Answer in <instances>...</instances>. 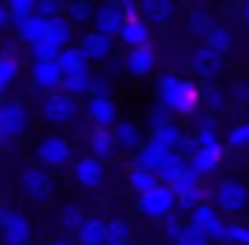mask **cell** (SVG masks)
Wrapping results in <instances>:
<instances>
[{"instance_id": "cell-1", "label": "cell", "mask_w": 249, "mask_h": 245, "mask_svg": "<svg viewBox=\"0 0 249 245\" xmlns=\"http://www.w3.org/2000/svg\"><path fill=\"white\" fill-rule=\"evenodd\" d=\"M198 102H201V89L185 77L176 73H163L157 80V105H163L173 115H195Z\"/></svg>"}, {"instance_id": "cell-2", "label": "cell", "mask_w": 249, "mask_h": 245, "mask_svg": "<svg viewBox=\"0 0 249 245\" xmlns=\"http://www.w3.org/2000/svg\"><path fill=\"white\" fill-rule=\"evenodd\" d=\"M220 159H224V144H220L217 134H208V131H195V137H192V153H189V175H195L198 181L211 175L214 169L220 166Z\"/></svg>"}, {"instance_id": "cell-3", "label": "cell", "mask_w": 249, "mask_h": 245, "mask_svg": "<svg viewBox=\"0 0 249 245\" xmlns=\"http://www.w3.org/2000/svg\"><path fill=\"white\" fill-rule=\"evenodd\" d=\"M36 159H38V166L42 169H61L67 166L73 159V150H71V140L61 137V134H45V137H38L36 144Z\"/></svg>"}, {"instance_id": "cell-4", "label": "cell", "mask_w": 249, "mask_h": 245, "mask_svg": "<svg viewBox=\"0 0 249 245\" xmlns=\"http://www.w3.org/2000/svg\"><path fill=\"white\" fill-rule=\"evenodd\" d=\"M214 201H217V207H214L217 213L236 216L249 207V188L236 179H227V181H220V185L214 188Z\"/></svg>"}, {"instance_id": "cell-5", "label": "cell", "mask_w": 249, "mask_h": 245, "mask_svg": "<svg viewBox=\"0 0 249 245\" xmlns=\"http://www.w3.org/2000/svg\"><path fill=\"white\" fill-rule=\"evenodd\" d=\"M19 185H22V191H26V197H29V201H36V204H48L54 197V179H52V172H48V169H42V166L22 169Z\"/></svg>"}, {"instance_id": "cell-6", "label": "cell", "mask_w": 249, "mask_h": 245, "mask_svg": "<svg viewBox=\"0 0 249 245\" xmlns=\"http://www.w3.org/2000/svg\"><path fill=\"white\" fill-rule=\"evenodd\" d=\"M185 226H192V229H198L201 236L208 239V242H224V226H227V220L217 213L214 207H208V204H198L195 210L189 213V223Z\"/></svg>"}, {"instance_id": "cell-7", "label": "cell", "mask_w": 249, "mask_h": 245, "mask_svg": "<svg viewBox=\"0 0 249 245\" xmlns=\"http://www.w3.org/2000/svg\"><path fill=\"white\" fill-rule=\"evenodd\" d=\"M173 207H176V201H173V191H169L166 185H157V188H150L147 195L138 197V210L144 216H150V220H163V216H169Z\"/></svg>"}, {"instance_id": "cell-8", "label": "cell", "mask_w": 249, "mask_h": 245, "mask_svg": "<svg viewBox=\"0 0 249 245\" xmlns=\"http://www.w3.org/2000/svg\"><path fill=\"white\" fill-rule=\"evenodd\" d=\"M73 115H77V99L64 96L61 89L58 93H48L42 99V118L48 124H71Z\"/></svg>"}, {"instance_id": "cell-9", "label": "cell", "mask_w": 249, "mask_h": 245, "mask_svg": "<svg viewBox=\"0 0 249 245\" xmlns=\"http://www.w3.org/2000/svg\"><path fill=\"white\" fill-rule=\"evenodd\" d=\"M26 128H29V112H26V105L16 102V99L3 102V105H0V137L13 140V137H19Z\"/></svg>"}, {"instance_id": "cell-10", "label": "cell", "mask_w": 249, "mask_h": 245, "mask_svg": "<svg viewBox=\"0 0 249 245\" xmlns=\"http://www.w3.org/2000/svg\"><path fill=\"white\" fill-rule=\"evenodd\" d=\"M169 191H173V201H176V207L185 210V213H192L198 204H205V191H201V181H198L195 175H182V179L169 188Z\"/></svg>"}, {"instance_id": "cell-11", "label": "cell", "mask_w": 249, "mask_h": 245, "mask_svg": "<svg viewBox=\"0 0 249 245\" xmlns=\"http://www.w3.org/2000/svg\"><path fill=\"white\" fill-rule=\"evenodd\" d=\"M112 140H115V150L122 153H138L144 147V134H141V124L131 118H118L112 124Z\"/></svg>"}, {"instance_id": "cell-12", "label": "cell", "mask_w": 249, "mask_h": 245, "mask_svg": "<svg viewBox=\"0 0 249 245\" xmlns=\"http://www.w3.org/2000/svg\"><path fill=\"white\" fill-rule=\"evenodd\" d=\"M0 242L3 245H29L32 242V220L19 210H10L7 223L0 229Z\"/></svg>"}, {"instance_id": "cell-13", "label": "cell", "mask_w": 249, "mask_h": 245, "mask_svg": "<svg viewBox=\"0 0 249 245\" xmlns=\"http://www.w3.org/2000/svg\"><path fill=\"white\" fill-rule=\"evenodd\" d=\"M89 22H93V32H99L106 38H115L124 26V16L118 10V3H103V7H93V19Z\"/></svg>"}, {"instance_id": "cell-14", "label": "cell", "mask_w": 249, "mask_h": 245, "mask_svg": "<svg viewBox=\"0 0 249 245\" xmlns=\"http://www.w3.org/2000/svg\"><path fill=\"white\" fill-rule=\"evenodd\" d=\"M157 67V51L154 45H141V48H128L124 54V73L128 77H147Z\"/></svg>"}, {"instance_id": "cell-15", "label": "cell", "mask_w": 249, "mask_h": 245, "mask_svg": "<svg viewBox=\"0 0 249 245\" xmlns=\"http://www.w3.org/2000/svg\"><path fill=\"white\" fill-rule=\"evenodd\" d=\"M29 77H32V86L42 89L45 96H48V93H58V89H61V70H58V64H54V61H32Z\"/></svg>"}, {"instance_id": "cell-16", "label": "cell", "mask_w": 249, "mask_h": 245, "mask_svg": "<svg viewBox=\"0 0 249 245\" xmlns=\"http://www.w3.org/2000/svg\"><path fill=\"white\" fill-rule=\"evenodd\" d=\"M77 48L83 51L87 64H93V61H109L112 48H115V38H106V35H99V32H93V29H89L87 35H80Z\"/></svg>"}, {"instance_id": "cell-17", "label": "cell", "mask_w": 249, "mask_h": 245, "mask_svg": "<svg viewBox=\"0 0 249 245\" xmlns=\"http://www.w3.org/2000/svg\"><path fill=\"white\" fill-rule=\"evenodd\" d=\"M87 115L96 128H112L118 121V108H115V99L112 96H89L87 102Z\"/></svg>"}, {"instance_id": "cell-18", "label": "cell", "mask_w": 249, "mask_h": 245, "mask_svg": "<svg viewBox=\"0 0 249 245\" xmlns=\"http://www.w3.org/2000/svg\"><path fill=\"white\" fill-rule=\"evenodd\" d=\"M73 179L83 188H99L103 179H106V163H99V159H93V156H80L73 163Z\"/></svg>"}, {"instance_id": "cell-19", "label": "cell", "mask_w": 249, "mask_h": 245, "mask_svg": "<svg viewBox=\"0 0 249 245\" xmlns=\"http://www.w3.org/2000/svg\"><path fill=\"white\" fill-rule=\"evenodd\" d=\"M220 70H224V54L211 51L208 45L192 51V73H198V77H214V73H220Z\"/></svg>"}, {"instance_id": "cell-20", "label": "cell", "mask_w": 249, "mask_h": 245, "mask_svg": "<svg viewBox=\"0 0 249 245\" xmlns=\"http://www.w3.org/2000/svg\"><path fill=\"white\" fill-rule=\"evenodd\" d=\"M157 181L160 185H166V188H173L182 175H189V163H185V156L182 153H166V159L160 163V169H157Z\"/></svg>"}, {"instance_id": "cell-21", "label": "cell", "mask_w": 249, "mask_h": 245, "mask_svg": "<svg viewBox=\"0 0 249 245\" xmlns=\"http://www.w3.org/2000/svg\"><path fill=\"white\" fill-rule=\"evenodd\" d=\"M73 245H106V220L103 216H87L73 229Z\"/></svg>"}, {"instance_id": "cell-22", "label": "cell", "mask_w": 249, "mask_h": 245, "mask_svg": "<svg viewBox=\"0 0 249 245\" xmlns=\"http://www.w3.org/2000/svg\"><path fill=\"white\" fill-rule=\"evenodd\" d=\"M89 156L99 159V163H106L109 156H115V140H112V128H93L89 131Z\"/></svg>"}, {"instance_id": "cell-23", "label": "cell", "mask_w": 249, "mask_h": 245, "mask_svg": "<svg viewBox=\"0 0 249 245\" xmlns=\"http://www.w3.org/2000/svg\"><path fill=\"white\" fill-rule=\"evenodd\" d=\"M118 38H122V45H128V48L150 45V26H147L141 16H134V19H124V26H122V32H118Z\"/></svg>"}, {"instance_id": "cell-24", "label": "cell", "mask_w": 249, "mask_h": 245, "mask_svg": "<svg viewBox=\"0 0 249 245\" xmlns=\"http://www.w3.org/2000/svg\"><path fill=\"white\" fill-rule=\"evenodd\" d=\"M61 93L71 96V99L93 93V73H89V67H83V70H77V73H67V77H61Z\"/></svg>"}, {"instance_id": "cell-25", "label": "cell", "mask_w": 249, "mask_h": 245, "mask_svg": "<svg viewBox=\"0 0 249 245\" xmlns=\"http://www.w3.org/2000/svg\"><path fill=\"white\" fill-rule=\"evenodd\" d=\"M150 144H157V147H163L166 153H179V147H182V131L176 128V124H163V128H154L150 131Z\"/></svg>"}, {"instance_id": "cell-26", "label": "cell", "mask_w": 249, "mask_h": 245, "mask_svg": "<svg viewBox=\"0 0 249 245\" xmlns=\"http://www.w3.org/2000/svg\"><path fill=\"white\" fill-rule=\"evenodd\" d=\"M163 159H166V150H163V147H157V144H150V140H144V147L134 153V169H144V172H157Z\"/></svg>"}, {"instance_id": "cell-27", "label": "cell", "mask_w": 249, "mask_h": 245, "mask_svg": "<svg viewBox=\"0 0 249 245\" xmlns=\"http://www.w3.org/2000/svg\"><path fill=\"white\" fill-rule=\"evenodd\" d=\"M45 26H48V19L38 16V13H32V16H26L22 22H16V38L26 42V45H36L38 38L45 35Z\"/></svg>"}, {"instance_id": "cell-28", "label": "cell", "mask_w": 249, "mask_h": 245, "mask_svg": "<svg viewBox=\"0 0 249 245\" xmlns=\"http://www.w3.org/2000/svg\"><path fill=\"white\" fill-rule=\"evenodd\" d=\"M54 64H58L61 77H67V73H77V70H83V67H89L87 58H83V51L77 48V45H67L58 58H54Z\"/></svg>"}, {"instance_id": "cell-29", "label": "cell", "mask_w": 249, "mask_h": 245, "mask_svg": "<svg viewBox=\"0 0 249 245\" xmlns=\"http://www.w3.org/2000/svg\"><path fill=\"white\" fill-rule=\"evenodd\" d=\"M83 220H87V210H83L77 201H64V204H61V210H58V226H61V229L73 232Z\"/></svg>"}, {"instance_id": "cell-30", "label": "cell", "mask_w": 249, "mask_h": 245, "mask_svg": "<svg viewBox=\"0 0 249 245\" xmlns=\"http://www.w3.org/2000/svg\"><path fill=\"white\" fill-rule=\"evenodd\" d=\"M131 242V223L115 216V220H106V245H128Z\"/></svg>"}, {"instance_id": "cell-31", "label": "cell", "mask_w": 249, "mask_h": 245, "mask_svg": "<svg viewBox=\"0 0 249 245\" xmlns=\"http://www.w3.org/2000/svg\"><path fill=\"white\" fill-rule=\"evenodd\" d=\"M19 77V61L10 51H0V93H7Z\"/></svg>"}, {"instance_id": "cell-32", "label": "cell", "mask_w": 249, "mask_h": 245, "mask_svg": "<svg viewBox=\"0 0 249 245\" xmlns=\"http://www.w3.org/2000/svg\"><path fill=\"white\" fill-rule=\"evenodd\" d=\"M176 13V7H173V3H144V7H141V19L147 22V26H157V22H166L169 16Z\"/></svg>"}, {"instance_id": "cell-33", "label": "cell", "mask_w": 249, "mask_h": 245, "mask_svg": "<svg viewBox=\"0 0 249 245\" xmlns=\"http://www.w3.org/2000/svg\"><path fill=\"white\" fill-rule=\"evenodd\" d=\"M205 38H208V48H211V51H217V54L230 51V45H233V32H230L227 26H211Z\"/></svg>"}, {"instance_id": "cell-34", "label": "cell", "mask_w": 249, "mask_h": 245, "mask_svg": "<svg viewBox=\"0 0 249 245\" xmlns=\"http://www.w3.org/2000/svg\"><path fill=\"white\" fill-rule=\"evenodd\" d=\"M201 102L208 105V115H217V112L227 108V93L217 86H208V89H201Z\"/></svg>"}, {"instance_id": "cell-35", "label": "cell", "mask_w": 249, "mask_h": 245, "mask_svg": "<svg viewBox=\"0 0 249 245\" xmlns=\"http://www.w3.org/2000/svg\"><path fill=\"white\" fill-rule=\"evenodd\" d=\"M128 181H131V188L138 191V197H141V195H147L150 188H157V185H160V181H157V175H154V172H144V169H131Z\"/></svg>"}, {"instance_id": "cell-36", "label": "cell", "mask_w": 249, "mask_h": 245, "mask_svg": "<svg viewBox=\"0 0 249 245\" xmlns=\"http://www.w3.org/2000/svg\"><path fill=\"white\" fill-rule=\"evenodd\" d=\"M36 13V3H32V0H10L7 3V16H10V22H22L26 19V16H32Z\"/></svg>"}, {"instance_id": "cell-37", "label": "cell", "mask_w": 249, "mask_h": 245, "mask_svg": "<svg viewBox=\"0 0 249 245\" xmlns=\"http://www.w3.org/2000/svg\"><path fill=\"white\" fill-rule=\"evenodd\" d=\"M61 16H64L71 26H73V22H89V19H93V7H89V3H67Z\"/></svg>"}, {"instance_id": "cell-38", "label": "cell", "mask_w": 249, "mask_h": 245, "mask_svg": "<svg viewBox=\"0 0 249 245\" xmlns=\"http://www.w3.org/2000/svg\"><path fill=\"white\" fill-rule=\"evenodd\" d=\"M224 242H230V245H249V226L227 223V226H224Z\"/></svg>"}, {"instance_id": "cell-39", "label": "cell", "mask_w": 249, "mask_h": 245, "mask_svg": "<svg viewBox=\"0 0 249 245\" xmlns=\"http://www.w3.org/2000/svg\"><path fill=\"white\" fill-rule=\"evenodd\" d=\"M227 147H230V150H246V147H249V121L236 124V128L230 131V134H227Z\"/></svg>"}, {"instance_id": "cell-40", "label": "cell", "mask_w": 249, "mask_h": 245, "mask_svg": "<svg viewBox=\"0 0 249 245\" xmlns=\"http://www.w3.org/2000/svg\"><path fill=\"white\" fill-rule=\"evenodd\" d=\"M173 245H211L205 236L198 229H192V226H182V232H179L176 239H173Z\"/></svg>"}, {"instance_id": "cell-41", "label": "cell", "mask_w": 249, "mask_h": 245, "mask_svg": "<svg viewBox=\"0 0 249 245\" xmlns=\"http://www.w3.org/2000/svg\"><path fill=\"white\" fill-rule=\"evenodd\" d=\"M211 26H214V22L208 19V13H201V10H198L195 16H189V32H195V35H208Z\"/></svg>"}, {"instance_id": "cell-42", "label": "cell", "mask_w": 249, "mask_h": 245, "mask_svg": "<svg viewBox=\"0 0 249 245\" xmlns=\"http://www.w3.org/2000/svg\"><path fill=\"white\" fill-rule=\"evenodd\" d=\"M227 99H233V102H240V105H249V80H236L233 86H230V93H227Z\"/></svg>"}, {"instance_id": "cell-43", "label": "cell", "mask_w": 249, "mask_h": 245, "mask_svg": "<svg viewBox=\"0 0 249 245\" xmlns=\"http://www.w3.org/2000/svg\"><path fill=\"white\" fill-rule=\"evenodd\" d=\"M147 124H150V131L169 124V112H166L163 105H150V112H147Z\"/></svg>"}, {"instance_id": "cell-44", "label": "cell", "mask_w": 249, "mask_h": 245, "mask_svg": "<svg viewBox=\"0 0 249 245\" xmlns=\"http://www.w3.org/2000/svg\"><path fill=\"white\" fill-rule=\"evenodd\" d=\"M36 13L45 16V19H54V16L64 13V3H52V0H45V3H36Z\"/></svg>"}, {"instance_id": "cell-45", "label": "cell", "mask_w": 249, "mask_h": 245, "mask_svg": "<svg viewBox=\"0 0 249 245\" xmlns=\"http://www.w3.org/2000/svg\"><path fill=\"white\" fill-rule=\"evenodd\" d=\"M182 226H185V223H179V220H176L173 213H169V216H163V236H166L169 242H173V239H176L179 232H182Z\"/></svg>"}, {"instance_id": "cell-46", "label": "cell", "mask_w": 249, "mask_h": 245, "mask_svg": "<svg viewBox=\"0 0 249 245\" xmlns=\"http://www.w3.org/2000/svg\"><path fill=\"white\" fill-rule=\"evenodd\" d=\"M198 131H208V134H217V121H214V115H198L195 118Z\"/></svg>"}, {"instance_id": "cell-47", "label": "cell", "mask_w": 249, "mask_h": 245, "mask_svg": "<svg viewBox=\"0 0 249 245\" xmlns=\"http://www.w3.org/2000/svg\"><path fill=\"white\" fill-rule=\"evenodd\" d=\"M10 26V16H7V3H0V32Z\"/></svg>"}, {"instance_id": "cell-48", "label": "cell", "mask_w": 249, "mask_h": 245, "mask_svg": "<svg viewBox=\"0 0 249 245\" xmlns=\"http://www.w3.org/2000/svg\"><path fill=\"white\" fill-rule=\"evenodd\" d=\"M7 216H10V210L3 207V204H0V229H3V223H7Z\"/></svg>"}, {"instance_id": "cell-49", "label": "cell", "mask_w": 249, "mask_h": 245, "mask_svg": "<svg viewBox=\"0 0 249 245\" xmlns=\"http://www.w3.org/2000/svg\"><path fill=\"white\" fill-rule=\"evenodd\" d=\"M52 245H73V239H54Z\"/></svg>"}, {"instance_id": "cell-50", "label": "cell", "mask_w": 249, "mask_h": 245, "mask_svg": "<svg viewBox=\"0 0 249 245\" xmlns=\"http://www.w3.org/2000/svg\"><path fill=\"white\" fill-rule=\"evenodd\" d=\"M243 16H246V19H249V3H243Z\"/></svg>"}, {"instance_id": "cell-51", "label": "cell", "mask_w": 249, "mask_h": 245, "mask_svg": "<svg viewBox=\"0 0 249 245\" xmlns=\"http://www.w3.org/2000/svg\"><path fill=\"white\" fill-rule=\"evenodd\" d=\"M0 185H3V179H0Z\"/></svg>"}]
</instances>
